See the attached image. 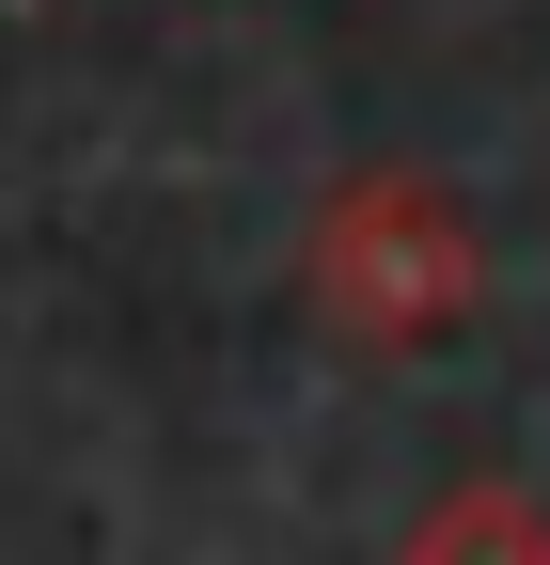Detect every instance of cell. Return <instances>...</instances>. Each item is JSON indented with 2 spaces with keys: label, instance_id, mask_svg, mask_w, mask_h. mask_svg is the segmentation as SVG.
<instances>
[{
  "label": "cell",
  "instance_id": "6da1fadb",
  "mask_svg": "<svg viewBox=\"0 0 550 565\" xmlns=\"http://www.w3.org/2000/svg\"><path fill=\"white\" fill-rule=\"evenodd\" d=\"M299 282H315V315L347 345H441L472 315V282H488V252H472V221H456L441 173H347L315 204Z\"/></svg>",
  "mask_w": 550,
  "mask_h": 565
},
{
  "label": "cell",
  "instance_id": "7a4b0ae2",
  "mask_svg": "<svg viewBox=\"0 0 550 565\" xmlns=\"http://www.w3.org/2000/svg\"><path fill=\"white\" fill-rule=\"evenodd\" d=\"M393 565H550V503L504 487V471H472V487H441V503L409 519Z\"/></svg>",
  "mask_w": 550,
  "mask_h": 565
}]
</instances>
